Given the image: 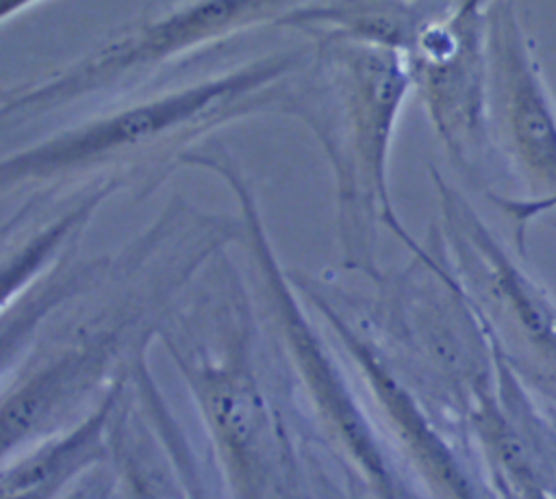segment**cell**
Listing matches in <instances>:
<instances>
[{
    "label": "cell",
    "mask_w": 556,
    "mask_h": 499,
    "mask_svg": "<svg viewBox=\"0 0 556 499\" xmlns=\"http://www.w3.org/2000/svg\"><path fill=\"white\" fill-rule=\"evenodd\" d=\"M484 24L493 132L526 187V197L504 202L523 250L526 226L556 208V104L513 4L491 0Z\"/></svg>",
    "instance_id": "4"
},
{
    "label": "cell",
    "mask_w": 556,
    "mask_h": 499,
    "mask_svg": "<svg viewBox=\"0 0 556 499\" xmlns=\"http://www.w3.org/2000/svg\"><path fill=\"white\" fill-rule=\"evenodd\" d=\"M426 117L460 167H476L493 139L484 13H460L454 0L424 20L404 50Z\"/></svg>",
    "instance_id": "6"
},
{
    "label": "cell",
    "mask_w": 556,
    "mask_h": 499,
    "mask_svg": "<svg viewBox=\"0 0 556 499\" xmlns=\"http://www.w3.org/2000/svg\"><path fill=\"white\" fill-rule=\"evenodd\" d=\"M43 0H0V22L2 26H7L13 17L22 15L24 11H28L30 7L39 4Z\"/></svg>",
    "instance_id": "8"
},
{
    "label": "cell",
    "mask_w": 556,
    "mask_h": 499,
    "mask_svg": "<svg viewBox=\"0 0 556 499\" xmlns=\"http://www.w3.org/2000/svg\"><path fill=\"white\" fill-rule=\"evenodd\" d=\"M456 252L476 278L495 328V351L513 375L556 410V299L434 174Z\"/></svg>",
    "instance_id": "5"
},
{
    "label": "cell",
    "mask_w": 556,
    "mask_h": 499,
    "mask_svg": "<svg viewBox=\"0 0 556 499\" xmlns=\"http://www.w3.org/2000/svg\"><path fill=\"white\" fill-rule=\"evenodd\" d=\"M213 410H215V419L222 425V430L243 443L245 436L250 434V412L245 408V404L241 401V397L230 391V388H222L213 393Z\"/></svg>",
    "instance_id": "7"
},
{
    "label": "cell",
    "mask_w": 556,
    "mask_h": 499,
    "mask_svg": "<svg viewBox=\"0 0 556 499\" xmlns=\"http://www.w3.org/2000/svg\"><path fill=\"white\" fill-rule=\"evenodd\" d=\"M304 41L311 43V56L289 117L328 156L350 230L376 210L400 230L389 206L387 171L402 111L415 93L406 54L337 35Z\"/></svg>",
    "instance_id": "3"
},
{
    "label": "cell",
    "mask_w": 556,
    "mask_h": 499,
    "mask_svg": "<svg viewBox=\"0 0 556 499\" xmlns=\"http://www.w3.org/2000/svg\"><path fill=\"white\" fill-rule=\"evenodd\" d=\"M311 43L269 50L245 63L117 100L67 121L2 158V182H50L109 171V180L159 176L215 132L254 117H289Z\"/></svg>",
    "instance_id": "1"
},
{
    "label": "cell",
    "mask_w": 556,
    "mask_h": 499,
    "mask_svg": "<svg viewBox=\"0 0 556 499\" xmlns=\"http://www.w3.org/2000/svg\"><path fill=\"white\" fill-rule=\"evenodd\" d=\"M315 0H163L111 28L91 48L37 78L4 87L2 130L100 108L156 89L200 54L256 28H278Z\"/></svg>",
    "instance_id": "2"
}]
</instances>
